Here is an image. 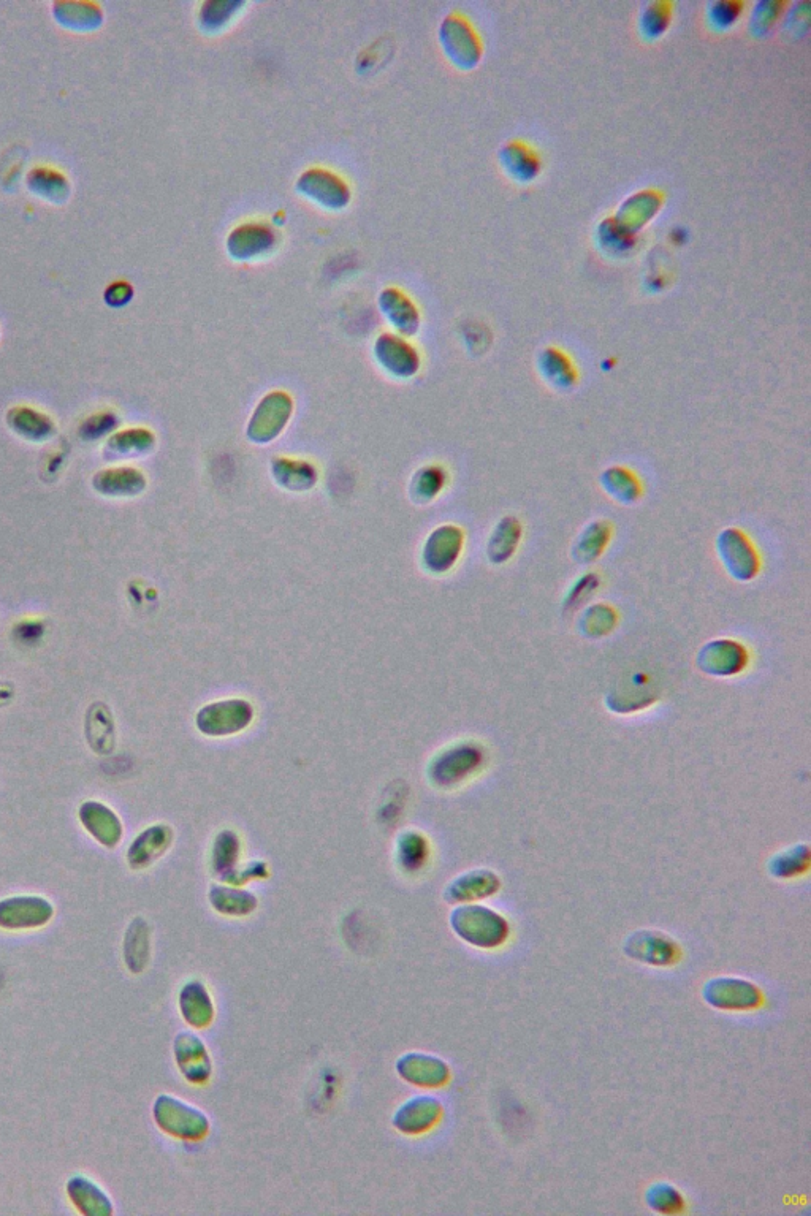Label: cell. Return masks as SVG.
Listing matches in <instances>:
<instances>
[{"mask_svg": "<svg viewBox=\"0 0 811 1216\" xmlns=\"http://www.w3.org/2000/svg\"><path fill=\"white\" fill-rule=\"evenodd\" d=\"M126 963L132 973H141L149 960V933L143 920H135L126 935Z\"/></svg>", "mask_w": 811, "mask_h": 1216, "instance_id": "obj_19", "label": "cell"}, {"mask_svg": "<svg viewBox=\"0 0 811 1216\" xmlns=\"http://www.w3.org/2000/svg\"><path fill=\"white\" fill-rule=\"evenodd\" d=\"M238 862V843L237 838L232 833H224L219 836L218 843L214 846L213 868L216 876L222 881L232 884L235 874H237Z\"/></svg>", "mask_w": 811, "mask_h": 1216, "instance_id": "obj_20", "label": "cell"}, {"mask_svg": "<svg viewBox=\"0 0 811 1216\" xmlns=\"http://www.w3.org/2000/svg\"><path fill=\"white\" fill-rule=\"evenodd\" d=\"M400 844V863L404 870L416 871L423 867V863L427 860V846L425 841L417 835H406Z\"/></svg>", "mask_w": 811, "mask_h": 1216, "instance_id": "obj_25", "label": "cell"}, {"mask_svg": "<svg viewBox=\"0 0 811 1216\" xmlns=\"http://www.w3.org/2000/svg\"><path fill=\"white\" fill-rule=\"evenodd\" d=\"M210 903L219 914L230 917L249 916L257 908V897L246 889L214 886L210 892Z\"/></svg>", "mask_w": 811, "mask_h": 1216, "instance_id": "obj_17", "label": "cell"}, {"mask_svg": "<svg viewBox=\"0 0 811 1216\" xmlns=\"http://www.w3.org/2000/svg\"><path fill=\"white\" fill-rule=\"evenodd\" d=\"M275 244V232L267 225L248 224L235 228L229 236V252L235 259H254L270 251Z\"/></svg>", "mask_w": 811, "mask_h": 1216, "instance_id": "obj_13", "label": "cell"}, {"mask_svg": "<svg viewBox=\"0 0 811 1216\" xmlns=\"http://www.w3.org/2000/svg\"><path fill=\"white\" fill-rule=\"evenodd\" d=\"M807 848H796L794 851L783 852L770 863V871L778 878H792L807 868Z\"/></svg>", "mask_w": 811, "mask_h": 1216, "instance_id": "obj_24", "label": "cell"}, {"mask_svg": "<svg viewBox=\"0 0 811 1216\" xmlns=\"http://www.w3.org/2000/svg\"><path fill=\"white\" fill-rule=\"evenodd\" d=\"M778 8H780V4H775V2L758 4V10L754 12V27L761 32L766 31L769 24L777 18Z\"/></svg>", "mask_w": 811, "mask_h": 1216, "instance_id": "obj_28", "label": "cell"}, {"mask_svg": "<svg viewBox=\"0 0 811 1216\" xmlns=\"http://www.w3.org/2000/svg\"><path fill=\"white\" fill-rule=\"evenodd\" d=\"M742 10V2H735V0H718V2H713V4L709 5L710 23L715 27H720V29L731 27L732 24L737 23V19L742 15Z\"/></svg>", "mask_w": 811, "mask_h": 1216, "instance_id": "obj_26", "label": "cell"}, {"mask_svg": "<svg viewBox=\"0 0 811 1216\" xmlns=\"http://www.w3.org/2000/svg\"><path fill=\"white\" fill-rule=\"evenodd\" d=\"M252 718V708L248 703L222 702L203 708L198 716V726L205 734H213L219 722L224 719V735L233 734L248 726Z\"/></svg>", "mask_w": 811, "mask_h": 1216, "instance_id": "obj_12", "label": "cell"}, {"mask_svg": "<svg viewBox=\"0 0 811 1216\" xmlns=\"http://www.w3.org/2000/svg\"><path fill=\"white\" fill-rule=\"evenodd\" d=\"M381 308L387 319L395 325L396 330L401 331L404 335L416 333L419 314L414 308V303L404 297L403 293L398 290H385L382 293Z\"/></svg>", "mask_w": 811, "mask_h": 1216, "instance_id": "obj_18", "label": "cell"}, {"mask_svg": "<svg viewBox=\"0 0 811 1216\" xmlns=\"http://www.w3.org/2000/svg\"><path fill=\"white\" fill-rule=\"evenodd\" d=\"M290 406V399L282 393H273L263 399L249 426L252 439L265 442L281 433L282 426L289 420Z\"/></svg>", "mask_w": 811, "mask_h": 1216, "instance_id": "obj_10", "label": "cell"}, {"mask_svg": "<svg viewBox=\"0 0 811 1216\" xmlns=\"http://www.w3.org/2000/svg\"><path fill=\"white\" fill-rule=\"evenodd\" d=\"M178 1006L184 1022L195 1030L208 1028L216 1017L213 995L198 979H192L183 985L179 992Z\"/></svg>", "mask_w": 811, "mask_h": 1216, "instance_id": "obj_7", "label": "cell"}, {"mask_svg": "<svg viewBox=\"0 0 811 1216\" xmlns=\"http://www.w3.org/2000/svg\"><path fill=\"white\" fill-rule=\"evenodd\" d=\"M303 194L313 198L320 205L330 208H341L349 200V190L338 176L324 170H309L298 181Z\"/></svg>", "mask_w": 811, "mask_h": 1216, "instance_id": "obj_11", "label": "cell"}, {"mask_svg": "<svg viewBox=\"0 0 811 1216\" xmlns=\"http://www.w3.org/2000/svg\"><path fill=\"white\" fill-rule=\"evenodd\" d=\"M479 760L480 754L477 753L476 749H457V751H452L446 759H442V762L436 764L439 767L436 775L442 781L450 783V781H455V779L461 778V776H465L466 773L471 772L479 764Z\"/></svg>", "mask_w": 811, "mask_h": 1216, "instance_id": "obj_22", "label": "cell"}, {"mask_svg": "<svg viewBox=\"0 0 811 1216\" xmlns=\"http://www.w3.org/2000/svg\"><path fill=\"white\" fill-rule=\"evenodd\" d=\"M153 1112L159 1128L176 1139L197 1142L210 1133V1118L206 1117L205 1112L176 1096H159L154 1102Z\"/></svg>", "mask_w": 811, "mask_h": 1216, "instance_id": "obj_2", "label": "cell"}, {"mask_svg": "<svg viewBox=\"0 0 811 1216\" xmlns=\"http://www.w3.org/2000/svg\"><path fill=\"white\" fill-rule=\"evenodd\" d=\"M442 45L450 59L460 67H473L480 56V45L477 35L466 21L460 18H449L442 24Z\"/></svg>", "mask_w": 811, "mask_h": 1216, "instance_id": "obj_8", "label": "cell"}, {"mask_svg": "<svg viewBox=\"0 0 811 1216\" xmlns=\"http://www.w3.org/2000/svg\"><path fill=\"white\" fill-rule=\"evenodd\" d=\"M501 162L507 173L518 181H531L541 170V160L536 151L523 141H511L501 149Z\"/></svg>", "mask_w": 811, "mask_h": 1216, "instance_id": "obj_16", "label": "cell"}, {"mask_svg": "<svg viewBox=\"0 0 811 1216\" xmlns=\"http://www.w3.org/2000/svg\"><path fill=\"white\" fill-rule=\"evenodd\" d=\"M396 1072L414 1087H444L450 1080L449 1064L442 1058L425 1052H408L396 1060Z\"/></svg>", "mask_w": 811, "mask_h": 1216, "instance_id": "obj_6", "label": "cell"}, {"mask_svg": "<svg viewBox=\"0 0 811 1216\" xmlns=\"http://www.w3.org/2000/svg\"><path fill=\"white\" fill-rule=\"evenodd\" d=\"M704 1000L718 1009L747 1011L761 1004L762 995L751 982L737 977H715L705 984Z\"/></svg>", "mask_w": 811, "mask_h": 1216, "instance_id": "obj_5", "label": "cell"}, {"mask_svg": "<svg viewBox=\"0 0 811 1216\" xmlns=\"http://www.w3.org/2000/svg\"><path fill=\"white\" fill-rule=\"evenodd\" d=\"M141 836H143V840L148 843V849L138 852V854L130 857V860H132L135 867H143V865H148V863H151L154 859H156L160 852L165 851V848H167L168 838H165V836L168 835L160 833L159 829L149 830L148 833Z\"/></svg>", "mask_w": 811, "mask_h": 1216, "instance_id": "obj_27", "label": "cell"}, {"mask_svg": "<svg viewBox=\"0 0 811 1216\" xmlns=\"http://www.w3.org/2000/svg\"><path fill=\"white\" fill-rule=\"evenodd\" d=\"M645 1199H647L650 1209L663 1213V1215H674V1213L682 1212L685 1207L682 1193L671 1183L658 1182L650 1186L645 1194Z\"/></svg>", "mask_w": 811, "mask_h": 1216, "instance_id": "obj_21", "label": "cell"}, {"mask_svg": "<svg viewBox=\"0 0 811 1216\" xmlns=\"http://www.w3.org/2000/svg\"><path fill=\"white\" fill-rule=\"evenodd\" d=\"M499 881L492 871L477 870L461 874L446 890L449 903H466L490 897L498 890Z\"/></svg>", "mask_w": 811, "mask_h": 1216, "instance_id": "obj_15", "label": "cell"}, {"mask_svg": "<svg viewBox=\"0 0 811 1216\" xmlns=\"http://www.w3.org/2000/svg\"><path fill=\"white\" fill-rule=\"evenodd\" d=\"M450 927L458 938L479 949H495L506 943L509 924L493 909L479 905L458 906L450 916Z\"/></svg>", "mask_w": 811, "mask_h": 1216, "instance_id": "obj_1", "label": "cell"}, {"mask_svg": "<svg viewBox=\"0 0 811 1216\" xmlns=\"http://www.w3.org/2000/svg\"><path fill=\"white\" fill-rule=\"evenodd\" d=\"M444 1114L441 1099L416 1095L406 1099L393 1114L392 1125L404 1136H422L438 1125Z\"/></svg>", "mask_w": 811, "mask_h": 1216, "instance_id": "obj_3", "label": "cell"}, {"mask_svg": "<svg viewBox=\"0 0 811 1216\" xmlns=\"http://www.w3.org/2000/svg\"><path fill=\"white\" fill-rule=\"evenodd\" d=\"M671 5L664 2H653L645 7L640 15V31L645 37L655 38L663 34L671 21Z\"/></svg>", "mask_w": 811, "mask_h": 1216, "instance_id": "obj_23", "label": "cell"}, {"mask_svg": "<svg viewBox=\"0 0 811 1216\" xmlns=\"http://www.w3.org/2000/svg\"><path fill=\"white\" fill-rule=\"evenodd\" d=\"M175 1061L179 1072L192 1085H203L213 1076V1060L210 1050L198 1034L181 1031L173 1042Z\"/></svg>", "mask_w": 811, "mask_h": 1216, "instance_id": "obj_4", "label": "cell"}, {"mask_svg": "<svg viewBox=\"0 0 811 1216\" xmlns=\"http://www.w3.org/2000/svg\"><path fill=\"white\" fill-rule=\"evenodd\" d=\"M376 357L385 369L396 376H412L419 369V357L408 342L392 335L377 339Z\"/></svg>", "mask_w": 811, "mask_h": 1216, "instance_id": "obj_14", "label": "cell"}, {"mask_svg": "<svg viewBox=\"0 0 811 1216\" xmlns=\"http://www.w3.org/2000/svg\"><path fill=\"white\" fill-rule=\"evenodd\" d=\"M625 950L629 957L653 966L672 965L678 957L674 941L655 931H640L629 936Z\"/></svg>", "mask_w": 811, "mask_h": 1216, "instance_id": "obj_9", "label": "cell"}]
</instances>
